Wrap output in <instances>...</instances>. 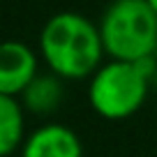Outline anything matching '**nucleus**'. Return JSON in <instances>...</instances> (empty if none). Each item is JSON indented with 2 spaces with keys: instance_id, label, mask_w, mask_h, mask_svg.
<instances>
[{
  "instance_id": "1",
  "label": "nucleus",
  "mask_w": 157,
  "mask_h": 157,
  "mask_svg": "<svg viewBox=\"0 0 157 157\" xmlns=\"http://www.w3.org/2000/svg\"><path fill=\"white\" fill-rule=\"evenodd\" d=\"M39 53L60 78H90L104 63V42L99 25L78 12H58L39 33Z\"/></svg>"
},
{
  "instance_id": "7",
  "label": "nucleus",
  "mask_w": 157,
  "mask_h": 157,
  "mask_svg": "<svg viewBox=\"0 0 157 157\" xmlns=\"http://www.w3.org/2000/svg\"><path fill=\"white\" fill-rule=\"evenodd\" d=\"M63 99V86H60V76H37L28 83V88L21 93V102L23 109L39 116H46V113L56 111Z\"/></svg>"
},
{
  "instance_id": "3",
  "label": "nucleus",
  "mask_w": 157,
  "mask_h": 157,
  "mask_svg": "<svg viewBox=\"0 0 157 157\" xmlns=\"http://www.w3.org/2000/svg\"><path fill=\"white\" fill-rule=\"evenodd\" d=\"M152 60L129 63L109 58L90 76L88 102L99 118L125 120L146 104Z\"/></svg>"
},
{
  "instance_id": "4",
  "label": "nucleus",
  "mask_w": 157,
  "mask_h": 157,
  "mask_svg": "<svg viewBox=\"0 0 157 157\" xmlns=\"http://www.w3.org/2000/svg\"><path fill=\"white\" fill-rule=\"evenodd\" d=\"M37 76V56L25 42H0V93L21 97Z\"/></svg>"
},
{
  "instance_id": "2",
  "label": "nucleus",
  "mask_w": 157,
  "mask_h": 157,
  "mask_svg": "<svg viewBox=\"0 0 157 157\" xmlns=\"http://www.w3.org/2000/svg\"><path fill=\"white\" fill-rule=\"evenodd\" d=\"M97 25L109 58L146 63L157 53V12L148 0H113Z\"/></svg>"
},
{
  "instance_id": "6",
  "label": "nucleus",
  "mask_w": 157,
  "mask_h": 157,
  "mask_svg": "<svg viewBox=\"0 0 157 157\" xmlns=\"http://www.w3.org/2000/svg\"><path fill=\"white\" fill-rule=\"evenodd\" d=\"M25 141L23 104L12 95L0 93V157H10Z\"/></svg>"
},
{
  "instance_id": "5",
  "label": "nucleus",
  "mask_w": 157,
  "mask_h": 157,
  "mask_svg": "<svg viewBox=\"0 0 157 157\" xmlns=\"http://www.w3.org/2000/svg\"><path fill=\"white\" fill-rule=\"evenodd\" d=\"M21 157H83V146L72 127L49 123L25 136Z\"/></svg>"
},
{
  "instance_id": "8",
  "label": "nucleus",
  "mask_w": 157,
  "mask_h": 157,
  "mask_svg": "<svg viewBox=\"0 0 157 157\" xmlns=\"http://www.w3.org/2000/svg\"><path fill=\"white\" fill-rule=\"evenodd\" d=\"M148 5H150V7H152V10H155V12H157V0H148Z\"/></svg>"
}]
</instances>
